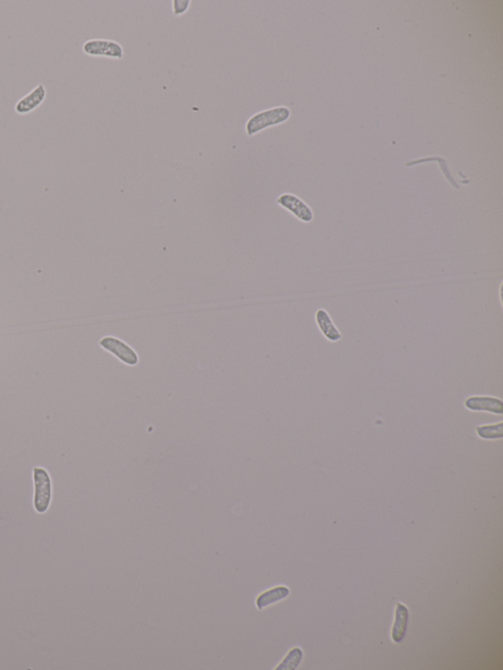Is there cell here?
I'll return each mask as SVG.
<instances>
[{
    "mask_svg": "<svg viewBox=\"0 0 503 670\" xmlns=\"http://www.w3.org/2000/svg\"><path fill=\"white\" fill-rule=\"evenodd\" d=\"M316 322L320 332H322V334L324 335L325 339L329 340V341L337 342L342 339L341 332L335 327L332 317L329 316V312L325 311V310H317L316 312Z\"/></svg>",
    "mask_w": 503,
    "mask_h": 670,
    "instance_id": "cell-10",
    "label": "cell"
},
{
    "mask_svg": "<svg viewBox=\"0 0 503 670\" xmlns=\"http://www.w3.org/2000/svg\"><path fill=\"white\" fill-rule=\"evenodd\" d=\"M303 659V651L301 647H293L290 650L289 654L284 657V661L280 662L277 670H295L301 664Z\"/></svg>",
    "mask_w": 503,
    "mask_h": 670,
    "instance_id": "cell-11",
    "label": "cell"
},
{
    "mask_svg": "<svg viewBox=\"0 0 503 670\" xmlns=\"http://www.w3.org/2000/svg\"><path fill=\"white\" fill-rule=\"evenodd\" d=\"M190 4H191V1H189V0H174V15L179 16V15L184 14L185 12H187V10L189 9Z\"/></svg>",
    "mask_w": 503,
    "mask_h": 670,
    "instance_id": "cell-13",
    "label": "cell"
},
{
    "mask_svg": "<svg viewBox=\"0 0 503 670\" xmlns=\"http://www.w3.org/2000/svg\"><path fill=\"white\" fill-rule=\"evenodd\" d=\"M290 117H291V111L289 107H272V109H265L252 115L248 119L245 130L248 136L252 137L269 127L284 123Z\"/></svg>",
    "mask_w": 503,
    "mask_h": 670,
    "instance_id": "cell-1",
    "label": "cell"
},
{
    "mask_svg": "<svg viewBox=\"0 0 503 670\" xmlns=\"http://www.w3.org/2000/svg\"><path fill=\"white\" fill-rule=\"evenodd\" d=\"M478 437L483 439H500L503 437V422L476 427Z\"/></svg>",
    "mask_w": 503,
    "mask_h": 670,
    "instance_id": "cell-12",
    "label": "cell"
},
{
    "mask_svg": "<svg viewBox=\"0 0 503 670\" xmlns=\"http://www.w3.org/2000/svg\"><path fill=\"white\" fill-rule=\"evenodd\" d=\"M99 344L102 349L114 355L120 362L127 365V366H136L139 363V356H138L136 351L117 337H102L99 340Z\"/></svg>",
    "mask_w": 503,
    "mask_h": 670,
    "instance_id": "cell-3",
    "label": "cell"
},
{
    "mask_svg": "<svg viewBox=\"0 0 503 670\" xmlns=\"http://www.w3.org/2000/svg\"><path fill=\"white\" fill-rule=\"evenodd\" d=\"M47 96V87L44 84L37 85L29 94L21 97L15 104V112L19 115H27L36 111L46 101Z\"/></svg>",
    "mask_w": 503,
    "mask_h": 670,
    "instance_id": "cell-6",
    "label": "cell"
},
{
    "mask_svg": "<svg viewBox=\"0 0 503 670\" xmlns=\"http://www.w3.org/2000/svg\"><path fill=\"white\" fill-rule=\"evenodd\" d=\"M465 407L475 412H489L502 415L503 403L499 398L492 396H471L465 400Z\"/></svg>",
    "mask_w": 503,
    "mask_h": 670,
    "instance_id": "cell-7",
    "label": "cell"
},
{
    "mask_svg": "<svg viewBox=\"0 0 503 670\" xmlns=\"http://www.w3.org/2000/svg\"><path fill=\"white\" fill-rule=\"evenodd\" d=\"M290 595V589L286 586H277L261 592L257 597L255 604L259 611L267 609L272 604L284 601Z\"/></svg>",
    "mask_w": 503,
    "mask_h": 670,
    "instance_id": "cell-9",
    "label": "cell"
},
{
    "mask_svg": "<svg viewBox=\"0 0 503 670\" xmlns=\"http://www.w3.org/2000/svg\"><path fill=\"white\" fill-rule=\"evenodd\" d=\"M34 476V507L40 514L46 513L51 506L52 486L51 475L42 467L32 469Z\"/></svg>",
    "mask_w": 503,
    "mask_h": 670,
    "instance_id": "cell-2",
    "label": "cell"
},
{
    "mask_svg": "<svg viewBox=\"0 0 503 670\" xmlns=\"http://www.w3.org/2000/svg\"><path fill=\"white\" fill-rule=\"evenodd\" d=\"M82 49L85 54L90 56H104L119 60L124 57L123 47L119 42L109 39H89L83 44Z\"/></svg>",
    "mask_w": 503,
    "mask_h": 670,
    "instance_id": "cell-4",
    "label": "cell"
},
{
    "mask_svg": "<svg viewBox=\"0 0 503 670\" xmlns=\"http://www.w3.org/2000/svg\"><path fill=\"white\" fill-rule=\"evenodd\" d=\"M277 202L279 206L284 207L303 224H311L314 221L315 214L311 207L296 195L291 193L280 195L277 197Z\"/></svg>",
    "mask_w": 503,
    "mask_h": 670,
    "instance_id": "cell-5",
    "label": "cell"
},
{
    "mask_svg": "<svg viewBox=\"0 0 503 670\" xmlns=\"http://www.w3.org/2000/svg\"><path fill=\"white\" fill-rule=\"evenodd\" d=\"M408 624H409V611L406 606L398 602L395 609V619L392 630V639L394 642H401L407 634Z\"/></svg>",
    "mask_w": 503,
    "mask_h": 670,
    "instance_id": "cell-8",
    "label": "cell"
}]
</instances>
